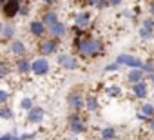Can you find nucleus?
<instances>
[{
    "label": "nucleus",
    "mask_w": 154,
    "mask_h": 140,
    "mask_svg": "<svg viewBox=\"0 0 154 140\" xmlns=\"http://www.w3.org/2000/svg\"><path fill=\"white\" fill-rule=\"evenodd\" d=\"M72 47L76 55L84 60H91L105 55V42L91 35L89 31H84L78 27H72Z\"/></svg>",
    "instance_id": "obj_1"
},
{
    "label": "nucleus",
    "mask_w": 154,
    "mask_h": 140,
    "mask_svg": "<svg viewBox=\"0 0 154 140\" xmlns=\"http://www.w3.org/2000/svg\"><path fill=\"white\" fill-rule=\"evenodd\" d=\"M67 127L72 135H84L87 131V122L82 118L80 113H76V111H71L67 115Z\"/></svg>",
    "instance_id": "obj_2"
},
{
    "label": "nucleus",
    "mask_w": 154,
    "mask_h": 140,
    "mask_svg": "<svg viewBox=\"0 0 154 140\" xmlns=\"http://www.w3.org/2000/svg\"><path fill=\"white\" fill-rule=\"evenodd\" d=\"M38 53L42 56H49V55H54L58 53L60 49V38H54V37H44L42 40H38Z\"/></svg>",
    "instance_id": "obj_3"
},
{
    "label": "nucleus",
    "mask_w": 154,
    "mask_h": 140,
    "mask_svg": "<svg viewBox=\"0 0 154 140\" xmlns=\"http://www.w3.org/2000/svg\"><path fill=\"white\" fill-rule=\"evenodd\" d=\"M56 64H58L62 69H69V71H74V69L80 67L78 56L72 55V53H58V55H56Z\"/></svg>",
    "instance_id": "obj_4"
},
{
    "label": "nucleus",
    "mask_w": 154,
    "mask_h": 140,
    "mask_svg": "<svg viewBox=\"0 0 154 140\" xmlns=\"http://www.w3.org/2000/svg\"><path fill=\"white\" fill-rule=\"evenodd\" d=\"M22 6H24L22 0H8V2L2 6V15H4V18H6V20H13V18L20 17Z\"/></svg>",
    "instance_id": "obj_5"
},
{
    "label": "nucleus",
    "mask_w": 154,
    "mask_h": 140,
    "mask_svg": "<svg viewBox=\"0 0 154 140\" xmlns=\"http://www.w3.org/2000/svg\"><path fill=\"white\" fill-rule=\"evenodd\" d=\"M67 106H69L71 111H76V113L84 111V107H85V95H82V91H78V89L69 91V95H67Z\"/></svg>",
    "instance_id": "obj_6"
},
{
    "label": "nucleus",
    "mask_w": 154,
    "mask_h": 140,
    "mask_svg": "<svg viewBox=\"0 0 154 140\" xmlns=\"http://www.w3.org/2000/svg\"><path fill=\"white\" fill-rule=\"evenodd\" d=\"M49 71H51V64H49L47 56H38L33 60L31 73L35 77H45V75H49Z\"/></svg>",
    "instance_id": "obj_7"
},
{
    "label": "nucleus",
    "mask_w": 154,
    "mask_h": 140,
    "mask_svg": "<svg viewBox=\"0 0 154 140\" xmlns=\"http://www.w3.org/2000/svg\"><path fill=\"white\" fill-rule=\"evenodd\" d=\"M114 62H118L120 65H125V67H129V69H141V65H143V60H140V58H136V56H132V55H129V53L118 55Z\"/></svg>",
    "instance_id": "obj_8"
},
{
    "label": "nucleus",
    "mask_w": 154,
    "mask_h": 140,
    "mask_svg": "<svg viewBox=\"0 0 154 140\" xmlns=\"http://www.w3.org/2000/svg\"><path fill=\"white\" fill-rule=\"evenodd\" d=\"M91 24H93V15H91L87 9H84V11H80V13H76V15H74V22H72L74 27L87 31V29L91 27Z\"/></svg>",
    "instance_id": "obj_9"
},
{
    "label": "nucleus",
    "mask_w": 154,
    "mask_h": 140,
    "mask_svg": "<svg viewBox=\"0 0 154 140\" xmlns=\"http://www.w3.org/2000/svg\"><path fill=\"white\" fill-rule=\"evenodd\" d=\"M45 33H49V29H47V26L42 22V18H36V20H31V22H29V35H31V37L42 40V38L45 37Z\"/></svg>",
    "instance_id": "obj_10"
},
{
    "label": "nucleus",
    "mask_w": 154,
    "mask_h": 140,
    "mask_svg": "<svg viewBox=\"0 0 154 140\" xmlns=\"http://www.w3.org/2000/svg\"><path fill=\"white\" fill-rule=\"evenodd\" d=\"M44 118H45V109L40 107V106H35L26 115V122L27 124H40V122H44Z\"/></svg>",
    "instance_id": "obj_11"
},
{
    "label": "nucleus",
    "mask_w": 154,
    "mask_h": 140,
    "mask_svg": "<svg viewBox=\"0 0 154 140\" xmlns=\"http://www.w3.org/2000/svg\"><path fill=\"white\" fill-rule=\"evenodd\" d=\"M13 65H15V71H17V73L27 75V73L31 71V67H33V60H29L27 56H20V58H15Z\"/></svg>",
    "instance_id": "obj_12"
},
{
    "label": "nucleus",
    "mask_w": 154,
    "mask_h": 140,
    "mask_svg": "<svg viewBox=\"0 0 154 140\" xmlns=\"http://www.w3.org/2000/svg\"><path fill=\"white\" fill-rule=\"evenodd\" d=\"M9 51L15 58H20V56H26L27 55V46L20 40V38H15L13 42H9Z\"/></svg>",
    "instance_id": "obj_13"
},
{
    "label": "nucleus",
    "mask_w": 154,
    "mask_h": 140,
    "mask_svg": "<svg viewBox=\"0 0 154 140\" xmlns=\"http://www.w3.org/2000/svg\"><path fill=\"white\" fill-rule=\"evenodd\" d=\"M15 35H17L15 24L4 22V24H2V29H0V37H2V40H4V42H13V40H15Z\"/></svg>",
    "instance_id": "obj_14"
},
{
    "label": "nucleus",
    "mask_w": 154,
    "mask_h": 140,
    "mask_svg": "<svg viewBox=\"0 0 154 140\" xmlns=\"http://www.w3.org/2000/svg\"><path fill=\"white\" fill-rule=\"evenodd\" d=\"M98 109H100V98H98V95L87 93V95H85V107H84V111L94 113V111H98Z\"/></svg>",
    "instance_id": "obj_15"
},
{
    "label": "nucleus",
    "mask_w": 154,
    "mask_h": 140,
    "mask_svg": "<svg viewBox=\"0 0 154 140\" xmlns=\"http://www.w3.org/2000/svg\"><path fill=\"white\" fill-rule=\"evenodd\" d=\"M132 95H134V98H138V100H145V98L149 97V86H147V82L143 80V82H140V84H134V86H132Z\"/></svg>",
    "instance_id": "obj_16"
},
{
    "label": "nucleus",
    "mask_w": 154,
    "mask_h": 140,
    "mask_svg": "<svg viewBox=\"0 0 154 140\" xmlns=\"http://www.w3.org/2000/svg\"><path fill=\"white\" fill-rule=\"evenodd\" d=\"M49 35H51V37H54V38H60V40H62V38L67 35V26H65L62 20H58L54 26H51V27H49Z\"/></svg>",
    "instance_id": "obj_17"
},
{
    "label": "nucleus",
    "mask_w": 154,
    "mask_h": 140,
    "mask_svg": "<svg viewBox=\"0 0 154 140\" xmlns=\"http://www.w3.org/2000/svg\"><path fill=\"white\" fill-rule=\"evenodd\" d=\"M145 73H143V69H129V73H127V80H129V84H140V82H143L145 80Z\"/></svg>",
    "instance_id": "obj_18"
},
{
    "label": "nucleus",
    "mask_w": 154,
    "mask_h": 140,
    "mask_svg": "<svg viewBox=\"0 0 154 140\" xmlns=\"http://www.w3.org/2000/svg\"><path fill=\"white\" fill-rule=\"evenodd\" d=\"M58 20H60V18H58V13H56L54 9H45V11L42 13V22L47 26V29H49L51 26H54Z\"/></svg>",
    "instance_id": "obj_19"
},
{
    "label": "nucleus",
    "mask_w": 154,
    "mask_h": 140,
    "mask_svg": "<svg viewBox=\"0 0 154 140\" xmlns=\"http://www.w3.org/2000/svg\"><path fill=\"white\" fill-rule=\"evenodd\" d=\"M116 136H118V131L112 126H107L100 131V140H116Z\"/></svg>",
    "instance_id": "obj_20"
},
{
    "label": "nucleus",
    "mask_w": 154,
    "mask_h": 140,
    "mask_svg": "<svg viewBox=\"0 0 154 140\" xmlns=\"http://www.w3.org/2000/svg\"><path fill=\"white\" fill-rule=\"evenodd\" d=\"M105 95H107L109 98H120V97L123 95V89H122L120 86H116V84H111V86L105 88Z\"/></svg>",
    "instance_id": "obj_21"
},
{
    "label": "nucleus",
    "mask_w": 154,
    "mask_h": 140,
    "mask_svg": "<svg viewBox=\"0 0 154 140\" xmlns=\"http://www.w3.org/2000/svg\"><path fill=\"white\" fill-rule=\"evenodd\" d=\"M0 118H2V120H13L15 118V113H13V109L8 104L0 107Z\"/></svg>",
    "instance_id": "obj_22"
},
{
    "label": "nucleus",
    "mask_w": 154,
    "mask_h": 140,
    "mask_svg": "<svg viewBox=\"0 0 154 140\" xmlns=\"http://www.w3.org/2000/svg\"><path fill=\"white\" fill-rule=\"evenodd\" d=\"M9 71H11V67L8 64V60L2 58V62H0V80H6L9 77Z\"/></svg>",
    "instance_id": "obj_23"
},
{
    "label": "nucleus",
    "mask_w": 154,
    "mask_h": 140,
    "mask_svg": "<svg viewBox=\"0 0 154 140\" xmlns=\"http://www.w3.org/2000/svg\"><path fill=\"white\" fill-rule=\"evenodd\" d=\"M33 107H35V102H33V98H31V97H24V98L20 100V109H22V111L29 113Z\"/></svg>",
    "instance_id": "obj_24"
},
{
    "label": "nucleus",
    "mask_w": 154,
    "mask_h": 140,
    "mask_svg": "<svg viewBox=\"0 0 154 140\" xmlns=\"http://www.w3.org/2000/svg\"><path fill=\"white\" fill-rule=\"evenodd\" d=\"M138 35H140V38H141V40H150V38L154 37V31H152V29H149V27H145V26H141V27H140V31H138Z\"/></svg>",
    "instance_id": "obj_25"
},
{
    "label": "nucleus",
    "mask_w": 154,
    "mask_h": 140,
    "mask_svg": "<svg viewBox=\"0 0 154 140\" xmlns=\"http://www.w3.org/2000/svg\"><path fill=\"white\" fill-rule=\"evenodd\" d=\"M141 69H143L145 75H152L154 73V60H145L143 65H141Z\"/></svg>",
    "instance_id": "obj_26"
},
{
    "label": "nucleus",
    "mask_w": 154,
    "mask_h": 140,
    "mask_svg": "<svg viewBox=\"0 0 154 140\" xmlns=\"http://www.w3.org/2000/svg\"><path fill=\"white\" fill-rule=\"evenodd\" d=\"M122 65L118 64V62H111V64H107L105 65V73H112V71H118Z\"/></svg>",
    "instance_id": "obj_27"
},
{
    "label": "nucleus",
    "mask_w": 154,
    "mask_h": 140,
    "mask_svg": "<svg viewBox=\"0 0 154 140\" xmlns=\"http://www.w3.org/2000/svg\"><path fill=\"white\" fill-rule=\"evenodd\" d=\"M141 26H145V27H149V29L154 31V17H147V18H143V20H141Z\"/></svg>",
    "instance_id": "obj_28"
},
{
    "label": "nucleus",
    "mask_w": 154,
    "mask_h": 140,
    "mask_svg": "<svg viewBox=\"0 0 154 140\" xmlns=\"http://www.w3.org/2000/svg\"><path fill=\"white\" fill-rule=\"evenodd\" d=\"M8 98H9V93H8V89H0V104H2V106H6V104H8Z\"/></svg>",
    "instance_id": "obj_29"
},
{
    "label": "nucleus",
    "mask_w": 154,
    "mask_h": 140,
    "mask_svg": "<svg viewBox=\"0 0 154 140\" xmlns=\"http://www.w3.org/2000/svg\"><path fill=\"white\" fill-rule=\"evenodd\" d=\"M109 8H111V2H109V0H100L98 6H96L98 11H103V9H109Z\"/></svg>",
    "instance_id": "obj_30"
},
{
    "label": "nucleus",
    "mask_w": 154,
    "mask_h": 140,
    "mask_svg": "<svg viewBox=\"0 0 154 140\" xmlns=\"http://www.w3.org/2000/svg\"><path fill=\"white\" fill-rule=\"evenodd\" d=\"M35 136H36V133H22L20 135L22 140H35Z\"/></svg>",
    "instance_id": "obj_31"
},
{
    "label": "nucleus",
    "mask_w": 154,
    "mask_h": 140,
    "mask_svg": "<svg viewBox=\"0 0 154 140\" xmlns=\"http://www.w3.org/2000/svg\"><path fill=\"white\" fill-rule=\"evenodd\" d=\"M98 2H100V0H84V4H85L87 8H96Z\"/></svg>",
    "instance_id": "obj_32"
},
{
    "label": "nucleus",
    "mask_w": 154,
    "mask_h": 140,
    "mask_svg": "<svg viewBox=\"0 0 154 140\" xmlns=\"http://www.w3.org/2000/svg\"><path fill=\"white\" fill-rule=\"evenodd\" d=\"M31 11V8H29V4H24L22 6V13H20V17H27V13Z\"/></svg>",
    "instance_id": "obj_33"
},
{
    "label": "nucleus",
    "mask_w": 154,
    "mask_h": 140,
    "mask_svg": "<svg viewBox=\"0 0 154 140\" xmlns=\"http://www.w3.org/2000/svg\"><path fill=\"white\" fill-rule=\"evenodd\" d=\"M109 2H111V8H118L123 4V0H109Z\"/></svg>",
    "instance_id": "obj_34"
},
{
    "label": "nucleus",
    "mask_w": 154,
    "mask_h": 140,
    "mask_svg": "<svg viewBox=\"0 0 154 140\" xmlns=\"http://www.w3.org/2000/svg\"><path fill=\"white\" fill-rule=\"evenodd\" d=\"M0 140H13V135L11 133H4L2 136H0Z\"/></svg>",
    "instance_id": "obj_35"
},
{
    "label": "nucleus",
    "mask_w": 154,
    "mask_h": 140,
    "mask_svg": "<svg viewBox=\"0 0 154 140\" xmlns=\"http://www.w3.org/2000/svg\"><path fill=\"white\" fill-rule=\"evenodd\" d=\"M42 2H44V6H45V8H51V6L56 2V0H42Z\"/></svg>",
    "instance_id": "obj_36"
},
{
    "label": "nucleus",
    "mask_w": 154,
    "mask_h": 140,
    "mask_svg": "<svg viewBox=\"0 0 154 140\" xmlns=\"http://www.w3.org/2000/svg\"><path fill=\"white\" fill-rule=\"evenodd\" d=\"M149 13L150 17H154V0H150V4H149Z\"/></svg>",
    "instance_id": "obj_37"
},
{
    "label": "nucleus",
    "mask_w": 154,
    "mask_h": 140,
    "mask_svg": "<svg viewBox=\"0 0 154 140\" xmlns=\"http://www.w3.org/2000/svg\"><path fill=\"white\" fill-rule=\"evenodd\" d=\"M147 126H149V129H150V131L154 133V116H152V118H150V120L147 122Z\"/></svg>",
    "instance_id": "obj_38"
},
{
    "label": "nucleus",
    "mask_w": 154,
    "mask_h": 140,
    "mask_svg": "<svg viewBox=\"0 0 154 140\" xmlns=\"http://www.w3.org/2000/svg\"><path fill=\"white\" fill-rule=\"evenodd\" d=\"M145 78H147V80H150V84H152V86H154V73H152V75H147V77H145Z\"/></svg>",
    "instance_id": "obj_39"
},
{
    "label": "nucleus",
    "mask_w": 154,
    "mask_h": 140,
    "mask_svg": "<svg viewBox=\"0 0 154 140\" xmlns=\"http://www.w3.org/2000/svg\"><path fill=\"white\" fill-rule=\"evenodd\" d=\"M13 140H22L20 136H17V135H13Z\"/></svg>",
    "instance_id": "obj_40"
},
{
    "label": "nucleus",
    "mask_w": 154,
    "mask_h": 140,
    "mask_svg": "<svg viewBox=\"0 0 154 140\" xmlns=\"http://www.w3.org/2000/svg\"><path fill=\"white\" fill-rule=\"evenodd\" d=\"M140 2H143V0H140Z\"/></svg>",
    "instance_id": "obj_41"
}]
</instances>
